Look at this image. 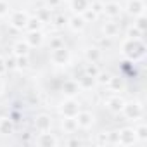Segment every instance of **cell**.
Segmentation results:
<instances>
[{
    "mask_svg": "<svg viewBox=\"0 0 147 147\" xmlns=\"http://www.w3.org/2000/svg\"><path fill=\"white\" fill-rule=\"evenodd\" d=\"M42 26H43V23L40 21V18L38 16H30V19H28V23H26V28L24 30H28V31H40L42 30Z\"/></svg>",
    "mask_w": 147,
    "mask_h": 147,
    "instance_id": "24",
    "label": "cell"
},
{
    "mask_svg": "<svg viewBox=\"0 0 147 147\" xmlns=\"http://www.w3.org/2000/svg\"><path fill=\"white\" fill-rule=\"evenodd\" d=\"M137 142V135L133 128H121L118 131V145H133Z\"/></svg>",
    "mask_w": 147,
    "mask_h": 147,
    "instance_id": "6",
    "label": "cell"
},
{
    "mask_svg": "<svg viewBox=\"0 0 147 147\" xmlns=\"http://www.w3.org/2000/svg\"><path fill=\"white\" fill-rule=\"evenodd\" d=\"M59 47H64V40H62L61 36H54V38H50V42H49V49L54 50V49H59Z\"/></svg>",
    "mask_w": 147,
    "mask_h": 147,
    "instance_id": "34",
    "label": "cell"
},
{
    "mask_svg": "<svg viewBox=\"0 0 147 147\" xmlns=\"http://www.w3.org/2000/svg\"><path fill=\"white\" fill-rule=\"evenodd\" d=\"M135 135H137V140H147V126L142 123L135 128Z\"/></svg>",
    "mask_w": 147,
    "mask_h": 147,
    "instance_id": "30",
    "label": "cell"
},
{
    "mask_svg": "<svg viewBox=\"0 0 147 147\" xmlns=\"http://www.w3.org/2000/svg\"><path fill=\"white\" fill-rule=\"evenodd\" d=\"M0 119H2V116H0Z\"/></svg>",
    "mask_w": 147,
    "mask_h": 147,
    "instance_id": "44",
    "label": "cell"
},
{
    "mask_svg": "<svg viewBox=\"0 0 147 147\" xmlns=\"http://www.w3.org/2000/svg\"><path fill=\"white\" fill-rule=\"evenodd\" d=\"M35 144L40 147H55V145H59V138L49 131H42L38 135V138L35 140Z\"/></svg>",
    "mask_w": 147,
    "mask_h": 147,
    "instance_id": "9",
    "label": "cell"
},
{
    "mask_svg": "<svg viewBox=\"0 0 147 147\" xmlns=\"http://www.w3.org/2000/svg\"><path fill=\"white\" fill-rule=\"evenodd\" d=\"M142 36H144V31H140L135 24L126 30V38H130V40H142Z\"/></svg>",
    "mask_w": 147,
    "mask_h": 147,
    "instance_id": "25",
    "label": "cell"
},
{
    "mask_svg": "<svg viewBox=\"0 0 147 147\" xmlns=\"http://www.w3.org/2000/svg\"><path fill=\"white\" fill-rule=\"evenodd\" d=\"M100 57H102V52H100V49L99 47H88L87 50H85V59L88 61V62H99L100 61Z\"/></svg>",
    "mask_w": 147,
    "mask_h": 147,
    "instance_id": "22",
    "label": "cell"
},
{
    "mask_svg": "<svg viewBox=\"0 0 147 147\" xmlns=\"http://www.w3.org/2000/svg\"><path fill=\"white\" fill-rule=\"evenodd\" d=\"M5 71H7V67H5V57L0 55V76H2Z\"/></svg>",
    "mask_w": 147,
    "mask_h": 147,
    "instance_id": "39",
    "label": "cell"
},
{
    "mask_svg": "<svg viewBox=\"0 0 147 147\" xmlns=\"http://www.w3.org/2000/svg\"><path fill=\"white\" fill-rule=\"evenodd\" d=\"M67 145H80V140H78V138H73V140L67 142Z\"/></svg>",
    "mask_w": 147,
    "mask_h": 147,
    "instance_id": "41",
    "label": "cell"
},
{
    "mask_svg": "<svg viewBox=\"0 0 147 147\" xmlns=\"http://www.w3.org/2000/svg\"><path fill=\"white\" fill-rule=\"evenodd\" d=\"M36 16H38V18H40V21L45 24V23H49V21H50V9H49V7L40 9V11L36 12Z\"/></svg>",
    "mask_w": 147,
    "mask_h": 147,
    "instance_id": "32",
    "label": "cell"
},
{
    "mask_svg": "<svg viewBox=\"0 0 147 147\" xmlns=\"http://www.w3.org/2000/svg\"><path fill=\"white\" fill-rule=\"evenodd\" d=\"M121 113L125 114V118H126V119L137 121V119H140V118L144 116V107H142V104H140V102L131 100V102H125V106H123Z\"/></svg>",
    "mask_w": 147,
    "mask_h": 147,
    "instance_id": "2",
    "label": "cell"
},
{
    "mask_svg": "<svg viewBox=\"0 0 147 147\" xmlns=\"http://www.w3.org/2000/svg\"><path fill=\"white\" fill-rule=\"evenodd\" d=\"M88 7H90L97 16H102V12H104V2H102V0H92Z\"/></svg>",
    "mask_w": 147,
    "mask_h": 147,
    "instance_id": "28",
    "label": "cell"
},
{
    "mask_svg": "<svg viewBox=\"0 0 147 147\" xmlns=\"http://www.w3.org/2000/svg\"><path fill=\"white\" fill-rule=\"evenodd\" d=\"M126 12L133 18L140 16V14H145V2L144 0H128L126 2Z\"/></svg>",
    "mask_w": 147,
    "mask_h": 147,
    "instance_id": "8",
    "label": "cell"
},
{
    "mask_svg": "<svg viewBox=\"0 0 147 147\" xmlns=\"http://www.w3.org/2000/svg\"><path fill=\"white\" fill-rule=\"evenodd\" d=\"M30 45L26 43V42H16L14 45H12V54L18 57V55H28L30 54Z\"/></svg>",
    "mask_w": 147,
    "mask_h": 147,
    "instance_id": "23",
    "label": "cell"
},
{
    "mask_svg": "<svg viewBox=\"0 0 147 147\" xmlns=\"http://www.w3.org/2000/svg\"><path fill=\"white\" fill-rule=\"evenodd\" d=\"M14 131V119L11 116L0 119V135H11Z\"/></svg>",
    "mask_w": 147,
    "mask_h": 147,
    "instance_id": "21",
    "label": "cell"
},
{
    "mask_svg": "<svg viewBox=\"0 0 147 147\" xmlns=\"http://www.w3.org/2000/svg\"><path fill=\"white\" fill-rule=\"evenodd\" d=\"M123 106H125V99H121L119 95H114V97H109L107 100H106V107L111 111V113H114V114H118V113H121V109H123Z\"/></svg>",
    "mask_w": 147,
    "mask_h": 147,
    "instance_id": "14",
    "label": "cell"
},
{
    "mask_svg": "<svg viewBox=\"0 0 147 147\" xmlns=\"http://www.w3.org/2000/svg\"><path fill=\"white\" fill-rule=\"evenodd\" d=\"M78 82V87H80V90H92L95 85H97V82H95V76H90V75H83L76 80Z\"/></svg>",
    "mask_w": 147,
    "mask_h": 147,
    "instance_id": "17",
    "label": "cell"
},
{
    "mask_svg": "<svg viewBox=\"0 0 147 147\" xmlns=\"http://www.w3.org/2000/svg\"><path fill=\"white\" fill-rule=\"evenodd\" d=\"M99 71H100V69L97 67L95 62H88V64H85V67H83V73H85V75H90V76H97Z\"/></svg>",
    "mask_w": 147,
    "mask_h": 147,
    "instance_id": "29",
    "label": "cell"
},
{
    "mask_svg": "<svg viewBox=\"0 0 147 147\" xmlns=\"http://www.w3.org/2000/svg\"><path fill=\"white\" fill-rule=\"evenodd\" d=\"M66 24L69 26V30H71V31L80 33V31H83V30H85L87 21L83 19V16H82V14H73V16L66 21Z\"/></svg>",
    "mask_w": 147,
    "mask_h": 147,
    "instance_id": "10",
    "label": "cell"
},
{
    "mask_svg": "<svg viewBox=\"0 0 147 147\" xmlns=\"http://www.w3.org/2000/svg\"><path fill=\"white\" fill-rule=\"evenodd\" d=\"M102 33L107 38H114V36L119 35V26L116 23H113V21H107V23L102 24Z\"/></svg>",
    "mask_w": 147,
    "mask_h": 147,
    "instance_id": "20",
    "label": "cell"
},
{
    "mask_svg": "<svg viewBox=\"0 0 147 147\" xmlns=\"http://www.w3.org/2000/svg\"><path fill=\"white\" fill-rule=\"evenodd\" d=\"M61 90H62V94H64L66 97H76V95L82 92L80 87H78V82H76V80H66V82L62 83Z\"/></svg>",
    "mask_w": 147,
    "mask_h": 147,
    "instance_id": "13",
    "label": "cell"
},
{
    "mask_svg": "<svg viewBox=\"0 0 147 147\" xmlns=\"http://www.w3.org/2000/svg\"><path fill=\"white\" fill-rule=\"evenodd\" d=\"M61 128L64 133H75L78 130V123L75 119V116H62L61 119Z\"/></svg>",
    "mask_w": 147,
    "mask_h": 147,
    "instance_id": "15",
    "label": "cell"
},
{
    "mask_svg": "<svg viewBox=\"0 0 147 147\" xmlns=\"http://www.w3.org/2000/svg\"><path fill=\"white\" fill-rule=\"evenodd\" d=\"M66 21H67V19H66L64 16H57V18L54 19V23H55V26H64V24H66Z\"/></svg>",
    "mask_w": 147,
    "mask_h": 147,
    "instance_id": "38",
    "label": "cell"
},
{
    "mask_svg": "<svg viewBox=\"0 0 147 147\" xmlns=\"http://www.w3.org/2000/svg\"><path fill=\"white\" fill-rule=\"evenodd\" d=\"M140 31H144L145 33V30H147V18H145V14H140V16H137V23H133Z\"/></svg>",
    "mask_w": 147,
    "mask_h": 147,
    "instance_id": "31",
    "label": "cell"
},
{
    "mask_svg": "<svg viewBox=\"0 0 147 147\" xmlns=\"http://www.w3.org/2000/svg\"><path fill=\"white\" fill-rule=\"evenodd\" d=\"M4 88H5V85H4V82H2V80H0V95L4 94Z\"/></svg>",
    "mask_w": 147,
    "mask_h": 147,
    "instance_id": "42",
    "label": "cell"
},
{
    "mask_svg": "<svg viewBox=\"0 0 147 147\" xmlns=\"http://www.w3.org/2000/svg\"><path fill=\"white\" fill-rule=\"evenodd\" d=\"M28 67H30V57L28 55H18L16 57V69L24 71Z\"/></svg>",
    "mask_w": 147,
    "mask_h": 147,
    "instance_id": "27",
    "label": "cell"
},
{
    "mask_svg": "<svg viewBox=\"0 0 147 147\" xmlns=\"http://www.w3.org/2000/svg\"><path fill=\"white\" fill-rule=\"evenodd\" d=\"M111 73H107V71H99L97 73V76H95V82H97V85H102V87H106L107 83H109V80H111Z\"/></svg>",
    "mask_w": 147,
    "mask_h": 147,
    "instance_id": "26",
    "label": "cell"
},
{
    "mask_svg": "<svg viewBox=\"0 0 147 147\" xmlns=\"http://www.w3.org/2000/svg\"><path fill=\"white\" fill-rule=\"evenodd\" d=\"M75 119L78 123V128H83V130L94 126V123H95V116L90 111H78V114L75 116Z\"/></svg>",
    "mask_w": 147,
    "mask_h": 147,
    "instance_id": "7",
    "label": "cell"
},
{
    "mask_svg": "<svg viewBox=\"0 0 147 147\" xmlns=\"http://www.w3.org/2000/svg\"><path fill=\"white\" fill-rule=\"evenodd\" d=\"M82 16H83V19H85L87 23H94V21H97V19H99V16H97V14H95L90 7H88V9H87Z\"/></svg>",
    "mask_w": 147,
    "mask_h": 147,
    "instance_id": "33",
    "label": "cell"
},
{
    "mask_svg": "<svg viewBox=\"0 0 147 147\" xmlns=\"http://www.w3.org/2000/svg\"><path fill=\"white\" fill-rule=\"evenodd\" d=\"M5 67H7V71L16 69V55H14V54H12L11 57H7V59H5Z\"/></svg>",
    "mask_w": 147,
    "mask_h": 147,
    "instance_id": "36",
    "label": "cell"
},
{
    "mask_svg": "<svg viewBox=\"0 0 147 147\" xmlns=\"http://www.w3.org/2000/svg\"><path fill=\"white\" fill-rule=\"evenodd\" d=\"M62 2H69V0H61V4H62Z\"/></svg>",
    "mask_w": 147,
    "mask_h": 147,
    "instance_id": "43",
    "label": "cell"
},
{
    "mask_svg": "<svg viewBox=\"0 0 147 147\" xmlns=\"http://www.w3.org/2000/svg\"><path fill=\"white\" fill-rule=\"evenodd\" d=\"M90 5V0H69V9L73 14H83Z\"/></svg>",
    "mask_w": 147,
    "mask_h": 147,
    "instance_id": "16",
    "label": "cell"
},
{
    "mask_svg": "<svg viewBox=\"0 0 147 147\" xmlns=\"http://www.w3.org/2000/svg\"><path fill=\"white\" fill-rule=\"evenodd\" d=\"M121 12H123V7H121V4L119 2H106L104 4V16H107L109 19H114V18H119L121 16Z\"/></svg>",
    "mask_w": 147,
    "mask_h": 147,
    "instance_id": "11",
    "label": "cell"
},
{
    "mask_svg": "<svg viewBox=\"0 0 147 147\" xmlns=\"http://www.w3.org/2000/svg\"><path fill=\"white\" fill-rule=\"evenodd\" d=\"M78 111H80V104H78V100H76L75 97H67V99H66L64 102H61V106H59V113H61L62 116H76Z\"/></svg>",
    "mask_w": 147,
    "mask_h": 147,
    "instance_id": "4",
    "label": "cell"
},
{
    "mask_svg": "<svg viewBox=\"0 0 147 147\" xmlns=\"http://www.w3.org/2000/svg\"><path fill=\"white\" fill-rule=\"evenodd\" d=\"M11 12V5L7 0H0V18H4Z\"/></svg>",
    "mask_w": 147,
    "mask_h": 147,
    "instance_id": "35",
    "label": "cell"
},
{
    "mask_svg": "<svg viewBox=\"0 0 147 147\" xmlns=\"http://www.w3.org/2000/svg\"><path fill=\"white\" fill-rule=\"evenodd\" d=\"M50 61H52V64H55V66H66V64L71 61V54H69V50L66 49V45H64V47H59V49H54V50L50 52Z\"/></svg>",
    "mask_w": 147,
    "mask_h": 147,
    "instance_id": "3",
    "label": "cell"
},
{
    "mask_svg": "<svg viewBox=\"0 0 147 147\" xmlns=\"http://www.w3.org/2000/svg\"><path fill=\"white\" fill-rule=\"evenodd\" d=\"M35 128L40 133L42 131H50V128H52V118L49 114H38L35 118Z\"/></svg>",
    "mask_w": 147,
    "mask_h": 147,
    "instance_id": "12",
    "label": "cell"
},
{
    "mask_svg": "<svg viewBox=\"0 0 147 147\" xmlns=\"http://www.w3.org/2000/svg\"><path fill=\"white\" fill-rule=\"evenodd\" d=\"M28 19H30V14L26 11H14L11 14V26L14 30H24Z\"/></svg>",
    "mask_w": 147,
    "mask_h": 147,
    "instance_id": "5",
    "label": "cell"
},
{
    "mask_svg": "<svg viewBox=\"0 0 147 147\" xmlns=\"http://www.w3.org/2000/svg\"><path fill=\"white\" fill-rule=\"evenodd\" d=\"M45 5L52 11V9H55V7L61 5V0H45Z\"/></svg>",
    "mask_w": 147,
    "mask_h": 147,
    "instance_id": "37",
    "label": "cell"
},
{
    "mask_svg": "<svg viewBox=\"0 0 147 147\" xmlns=\"http://www.w3.org/2000/svg\"><path fill=\"white\" fill-rule=\"evenodd\" d=\"M123 54L130 61H140L145 55V45L142 40H130L126 38L123 43Z\"/></svg>",
    "mask_w": 147,
    "mask_h": 147,
    "instance_id": "1",
    "label": "cell"
},
{
    "mask_svg": "<svg viewBox=\"0 0 147 147\" xmlns=\"http://www.w3.org/2000/svg\"><path fill=\"white\" fill-rule=\"evenodd\" d=\"M107 88L111 90V92H123L125 90V78L123 76H111V80H109V83H107Z\"/></svg>",
    "mask_w": 147,
    "mask_h": 147,
    "instance_id": "19",
    "label": "cell"
},
{
    "mask_svg": "<svg viewBox=\"0 0 147 147\" xmlns=\"http://www.w3.org/2000/svg\"><path fill=\"white\" fill-rule=\"evenodd\" d=\"M24 42L30 47H42L43 45V33L42 31H28V36Z\"/></svg>",
    "mask_w": 147,
    "mask_h": 147,
    "instance_id": "18",
    "label": "cell"
},
{
    "mask_svg": "<svg viewBox=\"0 0 147 147\" xmlns=\"http://www.w3.org/2000/svg\"><path fill=\"white\" fill-rule=\"evenodd\" d=\"M97 142H99V144H109V140H107V133H99Z\"/></svg>",
    "mask_w": 147,
    "mask_h": 147,
    "instance_id": "40",
    "label": "cell"
}]
</instances>
